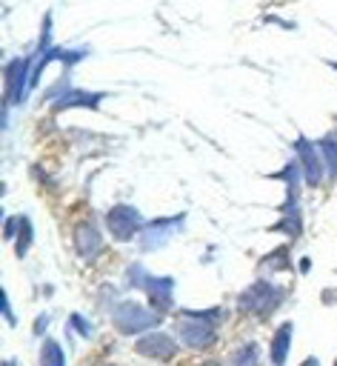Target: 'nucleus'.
Instances as JSON below:
<instances>
[{
    "label": "nucleus",
    "mask_w": 337,
    "mask_h": 366,
    "mask_svg": "<svg viewBox=\"0 0 337 366\" xmlns=\"http://www.w3.org/2000/svg\"><path fill=\"white\" fill-rule=\"evenodd\" d=\"M126 280H129V286H134V289H140V292L149 295L154 312L166 315V312L174 306V277L149 274L140 263H131V266L126 269Z\"/></svg>",
    "instance_id": "obj_1"
},
{
    "label": "nucleus",
    "mask_w": 337,
    "mask_h": 366,
    "mask_svg": "<svg viewBox=\"0 0 337 366\" xmlns=\"http://www.w3.org/2000/svg\"><path fill=\"white\" fill-rule=\"evenodd\" d=\"M160 317H163L160 312L146 309L137 300H120L111 309V323L120 335H146L160 323Z\"/></svg>",
    "instance_id": "obj_2"
},
{
    "label": "nucleus",
    "mask_w": 337,
    "mask_h": 366,
    "mask_svg": "<svg viewBox=\"0 0 337 366\" xmlns=\"http://www.w3.org/2000/svg\"><path fill=\"white\" fill-rule=\"evenodd\" d=\"M283 295H286V292H283L280 286H274L271 280L260 277V280H254L248 289L240 292L237 306H240L243 312L257 315V317H268V315L283 303Z\"/></svg>",
    "instance_id": "obj_3"
},
{
    "label": "nucleus",
    "mask_w": 337,
    "mask_h": 366,
    "mask_svg": "<svg viewBox=\"0 0 337 366\" xmlns=\"http://www.w3.org/2000/svg\"><path fill=\"white\" fill-rule=\"evenodd\" d=\"M31 69H34L31 57H14L6 63L3 77H6V103L9 106H17L26 100V94L31 89Z\"/></svg>",
    "instance_id": "obj_4"
},
{
    "label": "nucleus",
    "mask_w": 337,
    "mask_h": 366,
    "mask_svg": "<svg viewBox=\"0 0 337 366\" xmlns=\"http://www.w3.org/2000/svg\"><path fill=\"white\" fill-rule=\"evenodd\" d=\"M106 226H109V234H111L117 243H126V240H131L134 234L143 232L146 220H143V214H140L134 206L120 203V206L109 209V214H106Z\"/></svg>",
    "instance_id": "obj_5"
},
{
    "label": "nucleus",
    "mask_w": 337,
    "mask_h": 366,
    "mask_svg": "<svg viewBox=\"0 0 337 366\" xmlns=\"http://www.w3.org/2000/svg\"><path fill=\"white\" fill-rule=\"evenodd\" d=\"M177 335H180L183 346H188V349H208L217 343V323L203 320V317H191V315H180Z\"/></svg>",
    "instance_id": "obj_6"
},
{
    "label": "nucleus",
    "mask_w": 337,
    "mask_h": 366,
    "mask_svg": "<svg viewBox=\"0 0 337 366\" xmlns=\"http://www.w3.org/2000/svg\"><path fill=\"white\" fill-rule=\"evenodd\" d=\"M186 223V214H171V217H160V220H151L143 226L140 232V249L143 252H154L160 246H166Z\"/></svg>",
    "instance_id": "obj_7"
},
{
    "label": "nucleus",
    "mask_w": 337,
    "mask_h": 366,
    "mask_svg": "<svg viewBox=\"0 0 337 366\" xmlns=\"http://www.w3.org/2000/svg\"><path fill=\"white\" fill-rule=\"evenodd\" d=\"M134 352L143 357H151V360H171L177 355V343L166 332H146L137 337Z\"/></svg>",
    "instance_id": "obj_8"
},
{
    "label": "nucleus",
    "mask_w": 337,
    "mask_h": 366,
    "mask_svg": "<svg viewBox=\"0 0 337 366\" xmlns=\"http://www.w3.org/2000/svg\"><path fill=\"white\" fill-rule=\"evenodd\" d=\"M294 152H297L300 169H303V174H306V183H308V186H320L326 166H323V157H320L317 146L308 143L306 137H297V140H294Z\"/></svg>",
    "instance_id": "obj_9"
},
{
    "label": "nucleus",
    "mask_w": 337,
    "mask_h": 366,
    "mask_svg": "<svg viewBox=\"0 0 337 366\" xmlns=\"http://www.w3.org/2000/svg\"><path fill=\"white\" fill-rule=\"evenodd\" d=\"M71 240H74V249L83 260H94L100 252H103V234L100 229L94 226V220H83L74 226L71 232Z\"/></svg>",
    "instance_id": "obj_10"
},
{
    "label": "nucleus",
    "mask_w": 337,
    "mask_h": 366,
    "mask_svg": "<svg viewBox=\"0 0 337 366\" xmlns=\"http://www.w3.org/2000/svg\"><path fill=\"white\" fill-rule=\"evenodd\" d=\"M106 97V92H83V89H63L51 97V109L63 112V109H74V106H86V109H100V100Z\"/></svg>",
    "instance_id": "obj_11"
},
{
    "label": "nucleus",
    "mask_w": 337,
    "mask_h": 366,
    "mask_svg": "<svg viewBox=\"0 0 337 366\" xmlns=\"http://www.w3.org/2000/svg\"><path fill=\"white\" fill-rule=\"evenodd\" d=\"M291 335H294V323L291 320L280 323V329L271 337V366H286V357L291 349Z\"/></svg>",
    "instance_id": "obj_12"
},
{
    "label": "nucleus",
    "mask_w": 337,
    "mask_h": 366,
    "mask_svg": "<svg viewBox=\"0 0 337 366\" xmlns=\"http://www.w3.org/2000/svg\"><path fill=\"white\" fill-rule=\"evenodd\" d=\"M291 266V260H288V246H280V249H274V252H268L263 260H260V274H268V272H283V269H288Z\"/></svg>",
    "instance_id": "obj_13"
},
{
    "label": "nucleus",
    "mask_w": 337,
    "mask_h": 366,
    "mask_svg": "<svg viewBox=\"0 0 337 366\" xmlns=\"http://www.w3.org/2000/svg\"><path fill=\"white\" fill-rule=\"evenodd\" d=\"M317 152H320V157H323L326 174H328L331 180H337V140H334V137H320Z\"/></svg>",
    "instance_id": "obj_14"
},
{
    "label": "nucleus",
    "mask_w": 337,
    "mask_h": 366,
    "mask_svg": "<svg viewBox=\"0 0 337 366\" xmlns=\"http://www.w3.org/2000/svg\"><path fill=\"white\" fill-rule=\"evenodd\" d=\"M231 366H260V346L251 340V343H243L240 349H234Z\"/></svg>",
    "instance_id": "obj_15"
},
{
    "label": "nucleus",
    "mask_w": 337,
    "mask_h": 366,
    "mask_svg": "<svg viewBox=\"0 0 337 366\" xmlns=\"http://www.w3.org/2000/svg\"><path fill=\"white\" fill-rule=\"evenodd\" d=\"M40 366H66V355H63L57 340H49V337L43 340V346H40Z\"/></svg>",
    "instance_id": "obj_16"
},
{
    "label": "nucleus",
    "mask_w": 337,
    "mask_h": 366,
    "mask_svg": "<svg viewBox=\"0 0 337 366\" xmlns=\"http://www.w3.org/2000/svg\"><path fill=\"white\" fill-rule=\"evenodd\" d=\"M300 226H303V223H300V217H294V214H283V217H280L268 232H286V234L297 237V234H300Z\"/></svg>",
    "instance_id": "obj_17"
},
{
    "label": "nucleus",
    "mask_w": 337,
    "mask_h": 366,
    "mask_svg": "<svg viewBox=\"0 0 337 366\" xmlns=\"http://www.w3.org/2000/svg\"><path fill=\"white\" fill-rule=\"evenodd\" d=\"M31 246V220L20 214V232H17V254H26Z\"/></svg>",
    "instance_id": "obj_18"
},
{
    "label": "nucleus",
    "mask_w": 337,
    "mask_h": 366,
    "mask_svg": "<svg viewBox=\"0 0 337 366\" xmlns=\"http://www.w3.org/2000/svg\"><path fill=\"white\" fill-rule=\"evenodd\" d=\"M66 326H69V329H77L83 337H91V335H94V326H91V323H89L83 315H77V312L69 317V323H66Z\"/></svg>",
    "instance_id": "obj_19"
},
{
    "label": "nucleus",
    "mask_w": 337,
    "mask_h": 366,
    "mask_svg": "<svg viewBox=\"0 0 337 366\" xmlns=\"http://www.w3.org/2000/svg\"><path fill=\"white\" fill-rule=\"evenodd\" d=\"M17 232H20V217H6V229H3V234L11 240Z\"/></svg>",
    "instance_id": "obj_20"
},
{
    "label": "nucleus",
    "mask_w": 337,
    "mask_h": 366,
    "mask_svg": "<svg viewBox=\"0 0 337 366\" xmlns=\"http://www.w3.org/2000/svg\"><path fill=\"white\" fill-rule=\"evenodd\" d=\"M49 320H51V317H49L46 312H43V315H37V320H34V335H37V337H40V335L49 329Z\"/></svg>",
    "instance_id": "obj_21"
},
{
    "label": "nucleus",
    "mask_w": 337,
    "mask_h": 366,
    "mask_svg": "<svg viewBox=\"0 0 337 366\" xmlns=\"http://www.w3.org/2000/svg\"><path fill=\"white\" fill-rule=\"evenodd\" d=\"M3 315H6V323H9V326H14V323H17V320H14V315H11V306H9V297H6V295H3Z\"/></svg>",
    "instance_id": "obj_22"
},
{
    "label": "nucleus",
    "mask_w": 337,
    "mask_h": 366,
    "mask_svg": "<svg viewBox=\"0 0 337 366\" xmlns=\"http://www.w3.org/2000/svg\"><path fill=\"white\" fill-rule=\"evenodd\" d=\"M308 269H311V260H308V257H303V260H300V272H308Z\"/></svg>",
    "instance_id": "obj_23"
},
{
    "label": "nucleus",
    "mask_w": 337,
    "mask_h": 366,
    "mask_svg": "<svg viewBox=\"0 0 337 366\" xmlns=\"http://www.w3.org/2000/svg\"><path fill=\"white\" fill-rule=\"evenodd\" d=\"M300 366H320V360H317V357H306Z\"/></svg>",
    "instance_id": "obj_24"
},
{
    "label": "nucleus",
    "mask_w": 337,
    "mask_h": 366,
    "mask_svg": "<svg viewBox=\"0 0 337 366\" xmlns=\"http://www.w3.org/2000/svg\"><path fill=\"white\" fill-rule=\"evenodd\" d=\"M197 366H223L220 360H203V363H197Z\"/></svg>",
    "instance_id": "obj_25"
},
{
    "label": "nucleus",
    "mask_w": 337,
    "mask_h": 366,
    "mask_svg": "<svg viewBox=\"0 0 337 366\" xmlns=\"http://www.w3.org/2000/svg\"><path fill=\"white\" fill-rule=\"evenodd\" d=\"M3 366H20V363H17L14 357H9V360H3Z\"/></svg>",
    "instance_id": "obj_26"
},
{
    "label": "nucleus",
    "mask_w": 337,
    "mask_h": 366,
    "mask_svg": "<svg viewBox=\"0 0 337 366\" xmlns=\"http://www.w3.org/2000/svg\"><path fill=\"white\" fill-rule=\"evenodd\" d=\"M91 366H109V363H91Z\"/></svg>",
    "instance_id": "obj_27"
},
{
    "label": "nucleus",
    "mask_w": 337,
    "mask_h": 366,
    "mask_svg": "<svg viewBox=\"0 0 337 366\" xmlns=\"http://www.w3.org/2000/svg\"><path fill=\"white\" fill-rule=\"evenodd\" d=\"M331 66H334V69H337V63H331Z\"/></svg>",
    "instance_id": "obj_28"
},
{
    "label": "nucleus",
    "mask_w": 337,
    "mask_h": 366,
    "mask_svg": "<svg viewBox=\"0 0 337 366\" xmlns=\"http://www.w3.org/2000/svg\"><path fill=\"white\" fill-rule=\"evenodd\" d=\"M334 366H337V360H334Z\"/></svg>",
    "instance_id": "obj_29"
}]
</instances>
